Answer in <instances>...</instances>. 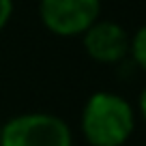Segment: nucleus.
I'll list each match as a JSON object with an SVG mask.
<instances>
[{"label":"nucleus","mask_w":146,"mask_h":146,"mask_svg":"<svg viewBox=\"0 0 146 146\" xmlns=\"http://www.w3.org/2000/svg\"><path fill=\"white\" fill-rule=\"evenodd\" d=\"M135 125V108L112 90H95L80 114V131L88 146H125Z\"/></svg>","instance_id":"f257e3e1"},{"label":"nucleus","mask_w":146,"mask_h":146,"mask_svg":"<svg viewBox=\"0 0 146 146\" xmlns=\"http://www.w3.org/2000/svg\"><path fill=\"white\" fill-rule=\"evenodd\" d=\"M0 146H73V131L58 114L24 112L2 123Z\"/></svg>","instance_id":"f03ea898"},{"label":"nucleus","mask_w":146,"mask_h":146,"mask_svg":"<svg viewBox=\"0 0 146 146\" xmlns=\"http://www.w3.org/2000/svg\"><path fill=\"white\" fill-rule=\"evenodd\" d=\"M39 19L54 36H82L101 17V0H39Z\"/></svg>","instance_id":"7ed1b4c3"},{"label":"nucleus","mask_w":146,"mask_h":146,"mask_svg":"<svg viewBox=\"0 0 146 146\" xmlns=\"http://www.w3.org/2000/svg\"><path fill=\"white\" fill-rule=\"evenodd\" d=\"M82 47L99 64H118L129 56L131 35L114 19H97L82 36Z\"/></svg>","instance_id":"20e7f679"},{"label":"nucleus","mask_w":146,"mask_h":146,"mask_svg":"<svg viewBox=\"0 0 146 146\" xmlns=\"http://www.w3.org/2000/svg\"><path fill=\"white\" fill-rule=\"evenodd\" d=\"M129 56L146 73V24H142L135 32L131 35V43H129Z\"/></svg>","instance_id":"39448f33"},{"label":"nucleus","mask_w":146,"mask_h":146,"mask_svg":"<svg viewBox=\"0 0 146 146\" xmlns=\"http://www.w3.org/2000/svg\"><path fill=\"white\" fill-rule=\"evenodd\" d=\"M15 11V0H0V32L9 26Z\"/></svg>","instance_id":"423d86ee"},{"label":"nucleus","mask_w":146,"mask_h":146,"mask_svg":"<svg viewBox=\"0 0 146 146\" xmlns=\"http://www.w3.org/2000/svg\"><path fill=\"white\" fill-rule=\"evenodd\" d=\"M135 112L140 114V118L144 120L146 125V86L140 90V95H137V105H135Z\"/></svg>","instance_id":"0eeeda50"},{"label":"nucleus","mask_w":146,"mask_h":146,"mask_svg":"<svg viewBox=\"0 0 146 146\" xmlns=\"http://www.w3.org/2000/svg\"><path fill=\"white\" fill-rule=\"evenodd\" d=\"M0 140H2V123H0Z\"/></svg>","instance_id":"6e6552de"}]
</instances>
